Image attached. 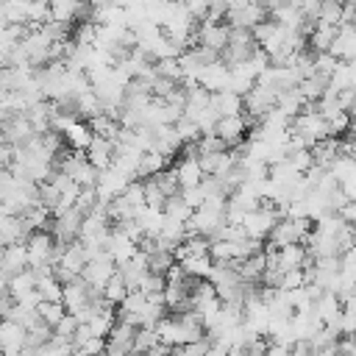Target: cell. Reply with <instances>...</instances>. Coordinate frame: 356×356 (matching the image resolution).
Instances as JSON below:
<instances>
[{"instance_id":"obj_24","label":"cell","mask_w":356,"mask_h":356,"mask_svg":"<svg viewBox=\"0 0 356 356\" xmlns=\"http://www.w3.org/2000/svg\"><path fill=\"white\" fill-rule=\"evenodd\" d=\"M78 317L75 314H70V312H64V317L53 325V337L56 339H61V342H70L72 345V339H75V334H78Z\"/></svg>"},{"instance_id":"obj_22","label":"cell","mask_w":356,"mask_h":356,"mask_svg":"<svg viewBox=\"0 0 356 356\" xmlns=\"http://www.w3.org/2000/svg\"><path fill=\"white\" fill-rule=\"evenodd\" d=\"M164 167H170V161L164 156H159L153 150H145L142 159H139V167H136V178H150V175H156Z\"/></svg>"},{"instance_id":"obj_9","label":"cell","mask_w":356,"mask_h":356,"mask_svg":"<svg viewBox=\"0 0 356 356\" xmlns=\"http://www.w3.org/2000/svg\"><path fill=\"white\" fill-rule=\"evenodd\" d=\"M131 184V178L128 175H122L117 167H106V170H100V175H97V184H95V192H97V200H103V203H108L111 197H117L125 186Z\"/></svg>"},{"instance_id":"obj_35","label":"cell","mask_w":356,"mask_h":356,"mask_svg":"<svg viewBox=\"0 0 356 356\" xmlns=\"http://www.w3.org/2000/svg\"><path fill=\"white\" fill-rule=\"evenodd\" d=\"M339 189H342V195H345L348 200H353V203H356V172H353L350 178L339 181Z\"/></svg>"},{"instance_id":"obj_14","label":"cell","mask_w":356,"mask_h":356,"mask_svg":"<svg viewBox=\"0 0 356 356\" xmlns=\"http://www.w3.org/2000/svg\"><path fill=\"white\" fill-rule=\"evenodd\" d=\"M0 267L11 275L28 270V250H25V242H11V245H3L0 248Z\"/></svg>"},{"instance_id":"obj_27","label":"cell","mask_w":356,"mask_h":356,"mask_svg":"<svg viewBox=\"0 0 356 356\" xmlns=\"http://www.w3.org/2000/svg\"><path fill=\"white\" fill-rule=\"evenodd\" d=\"M156 342H161L159 339V334H156V328H136V334H134V353H139V356H145Z\"/></svg>"},{"instance_id":"obj_25","label":"cell","mask_w":356,"mask_h":356,"mask_svg":"<svg viewBox=\"0 0 356 356\" xmlns=\"http://www.w3.org/2000/svg\"><path fill=\"white\" fill-rule=\"evenodd\" d=\"M64 312H67V309H64V303H61V300H42V303L36 306L39 320H42V323H47L50 328L64 317Z\"/></svg>"},{"instance_id":"obj_30","label":"cell","mask_w":356,"mask_h":356,"mask_svg":"<svg viewBox=\"0 0 356 356\" xmlns=\"http://www.w3.org/2000/svg\"><path fill=\"white\" fill-rule=\"evenodd\" d=\"M142 186H145V206H150V209H161V206L167 203V195L153 184V178H145Z\"/></svg>"},{"instance_id":"obj_29","label":"cell","mask_w":356,"mask_h":356,"mask_svg":"<svg viewBox=\"0 0 356 356\" xmlns=\"http://www.w3.org/2000/svg\"><path fill=\"white\" fill-rule=\"evenodd\" d=\"M164 284H167V278H164L161 273H150V270H147V273H145V278L139 281V286H136V289H139L142 295L153 298V295H161V292H164Z\"/></svg>"},{"instance_id":"obj_5","label":"cell","mask_w":356,"mask_h":356,"mask_svg":"<svg viewBox=\"0 0 356 356\" xmlns=\"http://www.w3.org/2000/svg\"><path fill=\"white\" fill-rule=\"evenodd\" d=\"M211 134H217L228 147H236L245 142V134H248V120L245 114H222L214 120V128Z\"/></svg>"},{"instance_id":"obj_16","label":"cell","mask_w":356,"mask_h":356,"mask_svg":"<svg viewBox=\"0 0 356 356\" xmlns=\"http://www.w3.org/2000/svg\"><path fill=\"white\" fill-rule=\"evenodd\" d=\"M264 267H267V259H264V250H256L245 259L236 261V273L242 281L248 284H261V275H264Z\"/></svg>"},{"instance_id":"obj_26","label":"cell","mask_w":356,"mask_h":356,"mask_svg":"<svg viewBox=\"0 0 356 356\" xmlns=\"http://www.w3.org/2000/svg\"><path fill=\"white\" fill-rule=\"evenodd\" d=\"M153 178V184L170 197V195H178L181 192V186H178V178H175V170L172 167H164V170H159L156 175H150Z\"/></svg>"},{"instance_id":"obj_41","label":"cell","mask_w":356,"mask_h":356,"mask_svg":"<svg viewBox=\"0 0 356 356\" xmlns=\"http://www.w3.org/2000/svg\"><path fill=\"white\" fill-rule=\"evenodd\" d=\"M350 225H353V231H356V217H353V222H350Z\"/></svg>"},{"instance_id":"obj_17","label":"cell","mask_w":356,"mask_h":356,"mask_svg":"<svg viewBox=\"0 0 356 356\" xmlns=\"http://www.w3.org/2000/svg\"><path fill=\"white\" fill-rule=\"evenodd\" d=\"M61 136H64L67 147H72V150H86L95 134H92L89 122H83V120H72V122L61 131Z\"/></svg>"},{"instance_id":"obj_7","label":"cell","mask_w":356,"mask_h":356,"mask_svg":"<svg viewBox=\"0 0 356 356\" xmlns=\"http://www.w3.org/2000/svg\"><path fill=\"white\" fill-rule=\"evenodd\" d=\"M228 33H231L228 22H209V19H203V22H197L195 44H203V47H209L214 53H222V47L228 44Z\"/></svg>"},{"instance_id":"obj_23","label":"cell","mask_w":356,"mask_h":356,"mask_svg":"<svg viewBox=\"0 0 356 356\" xmlns=\"http://www.w3.org/2000/svg\"><path fill=\"white\" fill-rule=\"evenodd\" d=\"M128 292H131V289H128V284H125V278H122L120 273H114V275L106 281V286H103V298H106L111 306H120Z\"/></svg>"},{"instance_id":"obj_4","label":"cell","mask_w":356,"mask_h":356,"mask_svg":"<svg viewBox=\"0 0 356 356\" xmlns=\"http://www.w3.org/2000/svg\"><path fill=\"white\" fill-rule=\"evenodd\" d=\"M267 17H270V11L261 8L256 0H231L228 11H225L228 28H253L256 22H261Z\"/></svg>"},{"instance_id":"obj_2","label":"cell","mask_w":356,"mask_h":356,"mask_svg":"<svg viewBox=\"0 0 356 356\" xmlns=\"http://www.w3.org/2000/svg\"><path fill=\"white\" fill-rule=\"evenodd\" d=\"M281 220V211H278V206L275 203H270V200H259V206L256 209H250L242 220H239V225L245 228V234L250 236V239H267V234L273 231V225Z\"/></svg>"},{"instance_id":"obj_11","label":"cell","mask_w":356,"mask_h":356,"mask_svg":"<svg viewBox=\"0 0 356 356\" xmlns=\"http://www.w3.org/2000/svg\"><path fill=\"white\" fill-rule=\"evenodd\" d=\"M25 348V328L17 325L14 320L3 317L0 320V353L3 356H22Z\"/></svg>"},{"instance_id":"obj_13","label":"cell","mask_w":356,"mask_h":356,"mask_svg":"<svg viewBox=\"0 0 356 356\" xmlns=\"http://www.w3.org/2000/svg\"><path fill=\"white\" fill-rule=\"evenodd\" d=\"M228 78H231V67L225 61H211L197 72V83L209 92H220L228 89Z\"/></svg>"},{"instance_id":"obj_39","label":"cell","mask_w":356,"mask_h":356,"mask_svg":"<svg viewBox=\"0 0 356 356\" xmlns=\"http://www.w3.org/2000/svg\"><path fill=\"white\" fill-rule=\"evenodd\" d=\"M0 292H8V273L0 267Z\"/></svg>"},{"instance_id":"obj_34","label":"cell","mask_w":356,"mask_h":356,"mask_svg":"<svg viewBox=\"0 0 356 356\" xmlns=\"http://www.w3.org/2000/svg\"><path fill=\"white\" fill-rule=\"evenodd\" d=\"M181 197L192 206V209H197L203 200H206V195H203V189H200V184L197 186H186V189H181Z\"/></svg>"},{"instance_id":"obj_33","label":"cell","mask_w":356,"mask_h":356,"mask_svg":"<svg viewBox=\"0 0 356 356\" xmlns=\"http://www.w3.org/2000/svg\"><path fill=\"white\" fill-rule=\"evenodd\" d=\"M337 61H339V58H334L331 53H314V72H317V75H325V78H328V75L334 72Z\"/></svg>"},{"instance_id":"obj_21","label":"cell","mask_w":356,"mask_h":356,"mask_svg":"<svg viewBox=\"0 0 356 356\" xmlns=\"http://www.w3.org/2000/svg\"><path fill=\"white\" fill-rule=\"evenodd\" d=\"M161 211H164V217H167V220L186 222V220L192 217V211H195V209H192V206L181 197V192H178V195H170V197H167V203L161 206Z\"/></svg>"},{"instance_id":"obj_19","label":"cell","mask_w":356,"mask_h":356,"mask_svg":"<svg viewBox=\"0 0 356 356\" xmlns=\"http://www.w3.org/2000/svg\"><path fill=\"white\" fill-rule=\"evenodd\" d=\"M134 220L139 222V228H142V234H145V236H159L161 222H164V211H161V209L142 206V209L136 211V217H134Z\"/></svg>"},{"instance_id":"obj_10","label":"cell","mask_w":356,"mask_h":356,"mask_svg":"<svg viewBox=\"0 0 356 356\" xmlns=\"http://www.w3.org/2000/svg\"><path fill=\"white\" fill-rule=\"evenodd\" d=\"M50 3V19L56 22H78V19H89L92 6L83 0H47Z\"/></svg>"},{"instance_id":"obj_12","label":"cell","mask_w":356,"mask_h":356,"mask_svg":"<svg viewBox=\"0 0 356 356\" xmlns=\"http://www.w3.org/2000/svg\"><path fill=\"white\" fill-rule=\"evenodd\" d=\"M181 159L175 161V164H170L172 170H175V178H178V186L181 189H186V186H197L200 181H203V167H200V159L197 156H184V153H178Z\"/></svg>"},{"instance_id":"obj_38","label":"cell","mask_w":356,"mask_h":356,"mask_svg":"<svg viewBox=\"0 0 356 356\" xmlns=\"http://www.w3.org/2000/svg\"><path fill=\"white\" fill-rule=\"evenodd\" d=\"M256 3H259L261 8H267V11H273V8H278L284 0H256Z\"/></svg>"},{"instance_id":"obj_15","label":"cell","mask_w":356,"mask_h":356,"mask_svg":"<svg viewBox=\"0 0 356 356\" xmlns=\"http://www.w3.org/2000/svg\"><path fill=\"white\" fill-rule=\"evenodd\" d=\"M114 142L117 139H108V136H97L95 134L92 142H89V147L83 150L86 159H89V164L97 167V170H106L111 164V159H114Z\"/></svg>"},{"instance_id":"obj_3","label":"cell","mask_w":356,"mask_h":356,"mask_svg":"<svg viewBox=\"0 0 356 356\" xmlns=\"http://www.w3.org/2000/svg\"><path fill=\"white\" fill-rule=\"evenodd\" d=\"M256 50H259V42L253 39L250 28H231V33H228V44L222 47L220 61H225L228 67H236V64L248 61Z\"/></svg>"},{"instance_id":"obj_40","label":"cell","mask_w":356,"mask_h":356,"mask_svg":"<svg viewBox=\"0 0 356 356\" xmlns=\"http://www.w3.org/2000/svg\"><path fill=\"white\" fill-rule=\"evenodd\" d=\"M83 3H89V6H100V3H106V0H83Z\"/></svg>"},{"instance_id":"obj_28","label":"cell","mask_w":356,"mask_h":356,"mask_svg":"<svg viewBox=\"0 0 356 356\" xmlns=\"http://www.w3.org/2000/svg\"><path fill=\"white\" fill-rule=\"evenodd\" d=\"M209 348H211V339L203 334L200 339H192V342H186V345H175V348H172V356H206Z\"/></svg>"},{"instance_id":"obj_31","label":"cell","mask_w":356,"mask_h":356,"mask_svg":"<svg viewBox=\"0 0 356 356\" xmlns=\"http://www.w3.org/2000/svg\"><path fill=\"white\" fill-rule=\"evenodd\" d=\"M172 125H175V131H178L181 142H197V139H200V128H197V122H192V120L181 117V120H178V122H172Z\"/></svg>"},{"instance_id":"obj_20","label":"cell","mask_w":356,"mask_h":356,"mask_svg":"<svg viewBox=\"0 0 356 356\" xmlns=\"http://www.w3.org/2000/svg\"><path fill=\"white\" fill-rule=\"evenodd\" d=\"M178 264H181V270H184L186 275H192V278H209L214 259H211L209 253H197V256H184V259H178Z\"/></svg>"},{"instance_id":"obj_32","label":"cell","mask_w":356,"mask_h":356,"mask_svg":"<svg viewBox=\"0 0 356 356\" xmlns=\"http://www.w3.org/2000/svg\"><path fill=\"white\" fill-rule=\"evenodd\" d=\"M303 284H306V273H303V267H295V270H284V273H281L278 289H298V286H303Z\"/></svg>"},{"instance_id":"obj_8","label":"cell","mask_w":356,"mask_h":356,"mask_svg":"<svg viewBox=\"0 0 356 356\" xmlns=\"http://www.w3.org/2000/svg\"><path fill=\"white\" fill-rule=\"evenodd\" d=\"M97 289H92L81 275L78 278H72V281H67L64 286H61V303H64V309L70 312V314H78L86 303H89V298L95 295Z\"/></svg>"},{"instance_id":"obj_18","label":"cell","mask_w":356,"mask_h":356,"mask_svg":"<svg viewBox=\"0 0 356 356\" xmlns=\"http://www.w3.org/2000/svg\"><path fill=\"white\" fill-rule=\"evenodd\" d=\"M211 108H214L217 117H222V114H242V95H236L231 89L211 92Z\"/></svg>"},{"instance_id":"obj_42","label":"cell","mask_w":356,"mask_h":356,"mask_svg":"<svg viewBox=\"0 0 356 356\" xmlns=\"http://www.w3.org/2000/svg\"><path fill=\"white\" fill-rule=\"evenodd\" d=\"M0 356H3V353H0Z\"/></svg>"},{"instance_id":"obj_1","label":"cell","mask_w":356,"mask_h":356,"mask_svg":"<svg viewBox=\"0 0 356 356\" xmlns=\"http://www.w3.org/2000/svg\"><path fill=\"white\" fill-rule=\"evenodd\" d=\"M314 220H309V217H298V220H292V217H281L275 225H273V231L267 234V248L270 250H278V248H284V245H295V242H306V236L312 234V225Z\"/></svg>"},{"instance_id":"obj_37","label":"cell","mask_w":356,"mask_h":356,"mask_svg":"<svg viewBox=\"0 0 356 356\" xmlns=\"http://www.w3.org/2000/svg\"><path fill=\"white\" fill-rule=\"evenodd\" d=\"M170 353H172V348H170V345H164V342H156V345H153V348H150L145 356H170Z\"/></svg>"},{"instance_id":"obj_6","label":"cell","mask_w":356,"mask_h":356,"mask_svg":"<svg viewBox=\"0 0 356 356\" xmlns=\"http://www.w3.org/2000/svg\"><path fill=\"white\" fill-rule=\"evenodd\" d=\"M117 273V264H114V259L103 250L100 256H95V259H89L86 261V267H83V273H81V278L92 286V289H97V292H103V286H106V281L111 278Z\"/></svg>"},{"instance_id":"obj_36","label":"cell","mask_w":356,"mask_h":356,"mask_svg":"<svg viewBox=\"0 0 356 356\" xmlns=\"http://www.w3.org/2000/svg\"><path fill=\"white\" fill-rule=\"evenodd\" d=\"M289 345H281V342H267V350L264 356H289Z\"/></svg>"}]
</instances>
